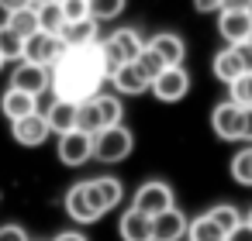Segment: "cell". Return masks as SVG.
I'll return each mask as SVG.
<instances>
[{
    "label": "cell",
    "mask_w": 252,
    "mask_h": 241,
    "mask_svg": "<svg viewBox=\"0 0 252 241\" xmlns=\"http://www.w3.org/2000/svg\"><path fill=\"white\" fill-rule=\"evenodd\" d=\"M104 59H100V42L97 45H83V49H66V55L59 59L56 73H52V90L56 100H87L94 93H100L104 83Z\"/></svg>",
    "instance_id": "6da1fadb"
},
{
    "label": "cell",
    "mask_w": 252,
    "mask_h": 241,
    "mask_svg": "<svg viewBox=\"0 0 252 241\" xmlns=\"http://www.w3.org/2000/svg\"><path fill=\"white\" fill-rule=\"evenodd\" d=\"M131 148H135V138H131V131L121 128V124L100 128V131L94 134V159H97V162H121V159L131 155Z\"/></svg>",
    "instance_id": "7a4b0ae2"
},
{
    "label": "cell",
    "mask_w": 252,
    "mask_h": 241,
    "mask_svg": "<svg viewBox=\"0 0 252 241\" xmlns=\"http://www.w3.org/2000/svg\"><path fill=\"white\" fill-rule=\"evenodd\" d=\"M169 207H176V200H173V186L162 183V179L142 183V186L135 189V196H131V210H138V214H145V217H156V214H162V210H169Z\"/></svg>",
    "instance_id": "3957f363"
},
{
    "label": "cell",
    "mask_w": 252,
    "mask_h": 241,
    "mask_svg": "<svg viewBox=\"0 0 252 241\" xmlns=\"http://www.w3.org/2000/svg\"><path fill=\"white\" fill-rule=\"evenodd\" d=\"M63 55H66V42H63L59 35H49V31H35L32 38H25V59H28V62H35V66L56 69Z\"/></svg>",
    "instance_id": "277c9868"
},
{
    "label": "cell",
    "mask_w": 252,
    "mask_h": 241,
    "mask_svg": "<svg viewBox=\"0 0 252 241\" xmlns=\"http://www.w3.org/2000/svg\"><path fill=\"white\" fill-rule=\"evenodd\" d=\"M162 104H176V100H183L187 93H190V73L183 69V66H166L156 80H152V86H149Z\"/></svg>",
    "instance_id": "5b68a950"
},
{
    "label": "cell",
    "mask_w": 252,
    "mask_h": 241,
    "mask_svg": "<svg viewBox=\"0 0 252 241\" xmlns=\"http://www.w3.org/2000/svg\"><path fill=\"white\" fill-rule=\"evenodd\" d=\"M11 86H14V90H21V93L42 97V93L52 86V69L35 66V62H28V59H21V62H18V69L11 73Z\"/></svg>",
    "instance_id": "8992f818"
},
{
    "label": "cell",
    "mask_w": 252,
    "mask_h": 241,
    "mask_svg": "<svg viewBox=\"0 0 252 241\" xmlns=\"http://www.w3.org/2000/svg\"><path fill=\"white\" fill-rule=\"evenodd\" d=\"M56 155H59L63 165H73V169L83 165V162H90L94 159V134H87V131H66V134H59Z\"/></svg>",
    "instance_id": "52a82bcc"
},
{
    "label": "cell",
    "mask_w": 252,
    "mask_h": 241,
    "mask_svg": "<svg viewBox=\"0 0 252 241\" xmlns=\"http://www.w3.org/2000/svg\"><path fill=\"white\" fill-rule=\"evenodd\" d=\"M11 134H14V141L18 145H25V148H38V145H45L49 141V124H45V114H25V117H18V121H11Z\"/></svg>",
    "instance_id": "ba28073f"
},
{
    "label": "cell",
    "mask_w": 252,
    "mask_h": 241,
    "mask_svg": "<svg viewBox=\"0 0 252 241\" xmlns=\"http://www.w3.org/2000/svg\"><path fill=\"white\" fill-rule=\"evenodd\" d=\"M83 189H87V196H90V203H94L97 214H107V210L118 207L121 196H125V186H121L114 176H97V179L83 183Z\"/></svg>",
    "instance_id": "9c48e42d"
},
{
    "label": "cell",
    "mask_w": 252,
    "mask_h": 241,
    "mask_svg": "<svg viewBox=\"0 0 252 241\" xmlns=\"http://www.w3.org/2000/svg\"><path fill=\"white\" fill-rule=\"evenodd\" d=\"M218 31L228 45H242L249 42V31H252V11H228L221 7L218 11Z\"/></svg>",
    "instance_id": "30bf717a"
},
{
    "label": "cell",
    "mask_w": 252,
    "mask_h": 241,
    "mask_svg": "<svg viewBox=\"0 0 252 241\" xmlns=\"http://www.w3.org/2000/svg\"><path fill=\"white\" fill-rule=\"evenodd\" d=\"M211 128L221 141H242V107L231 104V100L218 104L214 114H211Z\"/></svg>",
    "instance_id": "8fae6325"
},
{
    "label": "cell",
    "mask_w": 252,
    "mask_h": 241,
    "mask_svg": "<svg viewBox=\"0 0 252 241\" xmlns=\"http://www.w3.org/2000/svg\"><path fill=\"white\" fill-rule=\"evenodd\" d=\"M187 224L190 220L176 207H169V210L152 217V241H183L187 238Z\"/></svg>",
    "instance_id": "7c38bea8"
},
{
    "label": "cell",
    "mask_w": 252,
    "mask_h": 241,
    "mask_svg": "<svg viewBox=\"0 0 252 241\" xmlns=\"http://www.w3.org/2000/svg\"><path fill=\"white\" fill-rule=\"evenodd\" d=\"M145 45H149L166 66H183V59H187V45H183V38L173 35V31H159V35H152Z\"/></svg>",
    "instance_id": "4fadbf2b"
},
{
    "label": "cell",
    "mask_w": 252,
    "mask_h": 241,
    "mask_svg": "<svg viewBox=\"0 0 252 241\" xmlns=\"http://www.w3.org/2000/svg\"><path fill=\"white\" fill-rule=\"evenodd\" d=\"M97 25L94 18H83V21H66L59 38L66 42V49H83V45H97Z\"/></svg>",
    "instance_id": "5bb4252c"
},
{
    "label": "cell",
    "mask_w": 252,
    "mask_h": 241,
    "mask_svg": "<svg viewBox=\"0 0 252 241\" xmlns=\"http://www.w3.org/2000/svg\"><path fill=\"white\" fill-rule=\"evenodd\" d=\"M111 83H114V90H118V93H125V97H138V93H145V90H149V80L138 73V66H135V62H121V66L111 73Z\"/></svg>",
    "instance_id": "9a60e30c"
},
{
    "label": "cell",
    "mask_w": 252,
    "mask_h": 241,
    "mask_svg": "<svg viewBox=\"0 0 252 241\" xmlns=\"http://www.w3.org/2000/svg\"><path fill=\"white\" fill-rule=\"evenodd\" d=\"M66 214H69L76 224H94V220H100V217H104V214H97V210H94V203H90V196H87L83 183L69 186V193H66Z\"/></svg>",
    "instance_id": "2e32d148"
},
{
    "label": "cell",
    "mask_w": 252,
    "mask_h": 241,
    "mask_svg": "<svg viewBox=\"0 0 252 241\" xmlns=\"http://www.w3.org/2000/svg\"><path fill=\"white\" fill-rule=\"evenodd\" d=\"M242 73H249V69H245V62H242V55H238L235 45H228V49H221V52L214 55V76H218L221 83L231 86Z\"/></svg>",
    "instance_id": "e0dca14e"
},
{
    "label": "cell",
    "mask_w": 252,
    "mask_h": 241,
    "mask_svg": "<svg viewBox=\"0 0 252 241\" xmlns=\"http://www.w3.org/2000/svg\"><path fill=\"white\" fill-rule=\"evenodd\" d=\"M45 124H49L52 134L76 131V104H73V100H56V104L45 110Z\"/></svg>",
    "instance_id": "ac0fdd59"
},
{
    "label": "cell",
    "mask_w": 252,
    "mask_h": 241,
    "mask_svg": "<svg viewBox=\"0 0 252 241\" xmlns=\"http://www.w3.org/2000/svg\"><path fill=\"white\" fill-rule=\"evenodd\" d=\"M118 231H121V241H152V217L128 210V214H121Z\"/></svg>",
    "instance_id": "d6986e66"
},
{
    "label": "cell",
    "mask_w": 252,
    "mask_h": 241,
    "mask_svg": "<svg viewBox=\"0 0 252 241\" xmlns=\"http://www.w3.org/2000/svg\"><path fill=\"white\" fill-rule=\"evenodd\" d=\"M38 97H32V93H21V90H14V86H7V93L0 97V110H4V117L7 121H18V117H25V114H35L38 110V104H35Z\"/></svg>",
    "instance_id": "ffe728a7"
},
{
    "label": "cell",
    "mask_w": 252,
    "mask_h": 241,
    "mask_svg": "<svg viewBox=\"0 0 252 241\" xmlns=\"http://www.w3.org/2000/svg\"><path fill=\"white\" fill-rule=\"evenodd\" d=\"M187 241H228V234H224L207 214H200V217H193V220L187 224Z\"/></svg>",
    "instance_id": "44dd1931"
},
{
    "label": "cell",
    "mask_w": 252,
    "mask_h": 241,
    "mask_svg": "<svg viewBox=\"0 0 252 241\" xmlns=\"http://www.w3.org/2000/svg\"><path fill=\"white\" fill-rule=\"evenodd\" d=\"M0 59H4V62H21L25 59V38L7 21L0 25Z\"/></svg>",
    "instance_id": "7402d4cb"
},
{
    "label": "cell",
    "mask_w": 252,
    "mask_h": 241,
    "mask_svg": "<svg viewBox=\"0 0 252 241\" xmlns=\"http://www.w3.org/2000/svg\"><path fill=\"white\" fill-rule=\"evenodd\" d=\"M97 97V93H94ZM94 97H87V100H80L76 104V131H87V134H97L100 128H104V121H100V110H97V100Z\"/></svg>",
    "instance_id": "603a6c76"
},
{
    "label": "cell",
    "mask_w": 252,
    "mask_h": 241,
    "mask_svg": "<svg viewBox=\"0 0 252 241\" xmlns=\"http://www.w3.org/2000/svg\"><path fill=\"white\" fill-rule=\"evenodd\" d=\"M35 18H38V31H49V35H59L63 25H66L59 0H52V4H38L35 7Z\"/></svg>",
    "instance_id": "cb8c5ba5"
},
{
    "label": "cell",
    "mask_w": 252,
    "mask_h": 241,
    "mask_svg": "<svg viewBox=\"0 0 252 241\" xmlns=\"http://www.w3.org/2000/svg\"><path fill=\"white\" fill-rule=\"evenodd\" d=\"M7 25L21 35V38H32L38 31V18H35V4L32 7H21V11H11L7 14Z\"/></svg>",
    "instance_id": "d4e9b609"
},
{
    "label": "cell",
    "mask_w": 252,
    "mask_h": 241,
    "mask_svg": "<svg viewBox=\"0 0 252 241\" xmlns=\"http://www.w3.org/2000/svg\"><path fill=\"white\" fill-rule=\"evenodd\" d=\"M94 100H97V110H100V121H104V128H111V124H121V114H125V107H121V100H118L114 93H97Z\"/></svg>",
    "instance_id": "484cf974"
},
{
    "label": "cell",
    "mask_w": 252,
    "mask_h": 241,
    "mask_svg": "<svg viewBox=\"0 0 252 241\" xmlns=\"http://www.w3.org/2000/svg\"><path fill=\"white\" fill-rule=\"evenodd\" d=\"M207 217H211V220H214V224H218L224 234H228V231H235V227L245 220V217H242V214H238L231 203H218V207H211V210H207Z\"/></svg>",
    "instance_id": "4316f807"
},
{
    "label": "cell",
    "mask_w": 252,
    "mask_h": 241,
    "mask_svg": "<svg viewBox=\"0 0 252 241\" xmlns=\"http://www.w3.org/2000/svg\"><path fill=\"white\" fill-rule=\"evenodd\" d=\"M231 179L242 183V186H252V145L242 148V152L231 159Z\"/></svg>",
    "instance_id": "83f0119b"
},
{
    "label": "cell",
    "mask_w": 252,
    "mask_h": 241,
    "mask_svg": "<svg viewBox=\"0 0 252 241\" xmlns=\"http://www.w3.org/2000/svg\"><path fill=\"white\" fill-rule=\"evenodd\" d=\"M135 66H138V73H142V76L149 80V86H152V80H156V76H159V73L166 69V62H162V59H159V55H156V52H152L149 45L142 49V55L135 59Z\"/></svg>",
    "instance_id": "f1b7e54d"
},
{
    "label": "cell",
    "mask_w": 252,
    "mask_h": 241,
    "mask_svg": "<svg viewBox=\"0 0 252 241\" xmlns=\"http://www.w3.org/2000/svg\"><path fill=\"white\" fill-rule=\"evenodd\" d=\"M90 4V18L94 21H114L125 11V0H87Z\"/></svg>",
    "instance_id": "f546056e"
},
{
    "label": "cell",
    "mask_w": 252,
    "mask_h": 241,
    "mask_svg": "<svg viewBox=\"0 0 252 241\" xmlns=\"http://www.w3.org/2000/svg\"><path fill=\"white\" fill-rule=\"evenodd\" d=\"M228 93H231V104H238V107H252V69L242 73V76L228 86Z\"/></svg>",
    "instance_id": "4dcf8cb0"
},
{
    "label": "cell",
    "mask_w": 252,
    "mask_h": 241,
    "mask_svg": "<svg viewBox=\"0 0 252 241\" xmlns=\"http://www.w3.org/2000/svg\"><path fill=\"white\" fill-rule=\"evenodd\" d=\"M59 7H63V18H66V21H83V18H90V4H87V0H59Z\"/></svg>",
    "instance_id": "1f68e13d"
},
{
    "label": "cell",
    "mask_w": 252,
    "mask_h": 241,
    "mask_svg": "<svg viewBox=\"0 0 252 241\" xmlns=\"http://www.w3.org/2000/svg\"><path fill=\"white\" fill-rule=\"evenodd\" d=\"M0 241H28V234L21 224H4L0 227Z\"/></svg>",
    "instance_id": "d6a6232c"
},
{
    "label": "cell",
    "mask_w": 252,
    "mask_h": 241,
    "mask_svg": "<svg viewBox=\"0 0 252 241\" xmlns=\"http://www.w3.org/2000/svg\"><path fill=\"white\" fill-rule=\"evenodd\" d=\"M228 241H252V224H249V220H242L235 231H228Z\"/></svg>",
    "instance_id": "836d02e7"
},
{
    "label": "cell",
    "mask_w": 252,
    "mask_h": 241,
    "mask_svg": "<svg viewBox=\"0 0 252 241\" xmlns=\"http://www.w3.org/2000/svg\"><path fill=\"white\" fill-rule=\"evenodd\" d=\"M193 7H197L200 14H218V11L224 7V0H193Z\"/></svg>",
    "instance_id": "e575fe53"
},
{
    "label": "cell",
    "mask_w": 252,
    "mask_h": 241,
    "mask_svg": "<svg viewBox=\"0 0 252 241\" xmlns=\"http://www.w3.org/2000/svg\"><path fill=\"white\" fill-rule=\"evenodd\" d=\"M242 141L252 145V107H242Z\"/></svg>",
    "instance_id": "d590c367"
},
{
    "label": "cell",
    "mask_w": 252,
    "mask_h": 241,
    "mask_svg": "<svg viewBox=\"0 0 252 241\" xmlns=\"http://www.w3.org/2000/svg\"><path fill=\"white\" fill-rule=\"evenodd\" d=\"M21 7H32V0H0V11H4V14L21 11Z\"/></svg>",
    "instance_id": "8d00e7d4"
},
{
    "label": "cell",
    "mask_w": 252,
    "mask_h": 241,
    "mask_svg": "<svg viewBox=\"0 0 252 241\" xmlns=\"http://www.w3.org/2000/svg\"><path fill=\"white\" fill-rule=\"evenodd\" d=\"M235 49H238V55H242V62H245V69H252V45L242 42V45H235Z\"/></svg>",
    "instance_id": "74e56055"
},
{
    "label": "cell",
    "mask_w": 252,
    "mask_h": 241,
    "mask_svg": "<svg viewBox=\"0 0 252 241\" xmlns=\"http://www.w3.org/2000/svg\"><path fill=\"white\" fill-rule=\"evenodd\" d=\"M228 11H252V0H224Z\"/></svg>",
    "instance_id": "f35d334b"
},
{
    "label": "cell",
    "mask_w": 252,
    "mask_h": 241,
    "mask_svg": "<svg viewBox=\"0 0 252 241\" xmlns=\"http://www.w3.org/2000/svg\"><path fill=\"white\" fill-rule=\"evenodd\" d=\"M52 241H87V238H83L80 231H63V234H59V238H52Z\"/></svg>",
    "instance_id": "ab89813d"
},
{
    "label": "cell",
    "mask_w": 252,
    "mask_h": 241,
    "mask_svg": "<svg viewBox=\"0 0 252 241\" xmlns=\"http://www.w3.org/2000/svg\"><path fill=\"white\" fill-rule=\"evenodd\" d=\"M32 4H35V7H38V4H52V0H32Z\"/></svg>",
    "instance_id": "60d3db41"
},
{
    "label": "cell",
    "mask_w": 252,
    "mask_h": 241,
    "mask_svg": "<svg viewBox=\"0 0 252 241\" xmlns=\"http://www.w3.org/2000/svg\"><path fill=\"white\" fill-rule=\"evenodd\" d=\"M245 220H249V224H252V210H249V214H245Z\"/></svg>",
    "instance_id": "b9f144b4"
},
{
    "label": "cell",
    "mask_w": 252,
    "mask_h": 241,
    "mask_svg": "<svg viewBox=\"0 0 252 241\" xmlns=\"http://www.w3.org/2000/svg\"><path fill=\"white\" fill-rule=\"evenodd\" d=\"M249 45H252V31H249Z\"/></svg>",
    "instance_id": "7bdbcfd3"
},
{
    "label": "cell",
    "mask_w": 252,
    "mask_h": 241,
    "mask_svg": "<svg viewBox=\"0 0 252 241\" xmlns=\"http://www.w3.org/2000/svg\"><path fill=\"white\" fill-rule=\"evenodd\" d=\"M0 69H4V59H0Z\"/></svg>",
    "instance_id": "ee69618b"
}]
</instances>
